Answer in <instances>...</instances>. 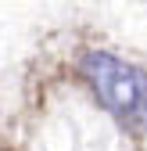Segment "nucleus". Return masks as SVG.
<instances>
[{
    "label": "nucleus",
    "instance_id": "obj_1",
    "mask_svg": "<svg viewBox=\"0 0 147 151\" xmlns=\"http://www.w3.org/2000/svg\"><path fill=\"white\" fill-rule=\"evenodd\" d=\"M79 72L86 86L93 90V97L115 111L118 119H129L140 111V97H143V72L133 68L129 61L115 58L108 50H90L86 58L79 61Z\"/></svg>",
    "mask_w": 147,
    "mask_h": 151
},
{
    "label": "nucleus",
    "instance_id": "obj_2",
    "mask_svg": "<svg viewBox=\"0 0 147 151\" xmlns=\"http://www.w3.org/2000/svg\"><path fill=\"white\" fill-rule=\"evenodd\" d=\"M140 111H147V76H143V97H140Z\"/></svg>",
    "mask_w": 147,
    "mask_h": 151
}]
</instances>
